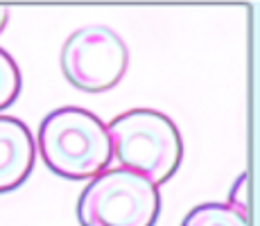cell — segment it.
I'll return each instance as SVG.
<instances>
[{"label": "cell", "instance_id": "1", "mask_svg": "<svg viewBox=\"0 0 260 226\" xmlns=\"http://www.w3.org/2000/svg\"><path fill=\"white\" fill-rule=\"evenodd\" d=\"M37 152L48 170L71 181H91L113 165L107 124L82 107L50 111L39 124Z\"/></svg>", "mask_w": 260, "mask_h": 226}, {"label": "cell", "instance_id": "2", "mask_svg": "<svg viewBox=\"0 0 260 226\" xmlns=\"http://www.w3.org/2000/svg\"><path fill=\"white\" fill-rule=\"evenodd\" d=\"M113 163L161 185L179 170L183 140L177 124L154 109H132L107 124Z\"/></svg>", "mask_w": 260, "mask_h": 226}, {"label": "cell", "instance_id": "3", "mask_svg": "<svg viewBox=\"0 0 260 226\" xmlns=\"http://www.w3.org/2000/svg\"><path fill=\"white\" fill-rule=\"evenodd\" d=\"M158 213V185L118 165L93 177L77 199L79 226H154Z\"/></svg>", "mask_w": 260, "mask_h": 226}, {"label": "cell", "instance_id": "4", "mask_svg": "<svg viewBox=\"0 0 260 226\" xmlns=\"http://www.w3.org/2000/svg\"><path fill=\"white\" fill-rule=\"evenodd\" d=\"M63 77L84 93H104L118 86L129 66V48L116 29L84 25L75 29L61 48Z\"/></svg>", "mask_w": 260, "mask_h": 226}, {"label": "cell", "instance_id": "5", "mask_svg": "<svg viewBox=\"0 0 260 226\" xmlns=\"http://www.w3.org/2000/svg\"><path fill=\"white\" fill-rule=\"evenodd\" d=\"M37 138L18 118L0 115V195L23 185L34 170Z\"/></svg>", "mask_w": 260, "mask_h": 226}, {"label": "cell", "instance_id": "6", "mask_svg": "<svg viewBox=\"0 0 260 226\" xmlns=\"http://www.w3.org/2000/svg\"><path fill=\"white\" fill-rule=\"evenodd\" d=\"M181 226H249L247 215L238 213L224 202L199 204L183 217Z\"/></svg>", "mask_w": 260, "mask_h": 226}, {"label": "cell", "instance_id": "7", "mask_svg": "<svg viewBox=\"0 0 260 226\" xmlns=\"http://www.w3.org/2000/svg\"><path fill=\"white\" fill-rule=\"evenodd\" d=\"M23 77L18 63L14 61V57L7 50L0 48V111L9 109L21 95Z\"/></svg>", "mask_w": 260, "mask_h": 226}, {"label": "cell", "instance_id": "8", "mask_svg": "<svg viewBox=\"0 0 260 226\" xmlns=\"http://www.w3.org/2000/svg\"><path fill=\"white\" fill-rule=\"evenodd\" d=\"M247 172H242L240 177L236 179V183H233V188H231V195H229V206L231 208H236L238 213H242V215H247V199H249V195H247V188H249V183H247Z\"/></svg>", "mask_w": 260, "mask_h": 226}, {"label": "cell", "instance_id": "9", "mask_svg": "<svg viewBox=\"0 0 260 226\" xmlns=\"http://www.w3.org/2000/svg\"><path fill=\"white\" fill-rule=\"evenodd\" d=\"M7 21H9V9H7V7H0V32L5 29Z\"/></svg>", "mask_w": 260, "mask_h": 226}]
</instances>
